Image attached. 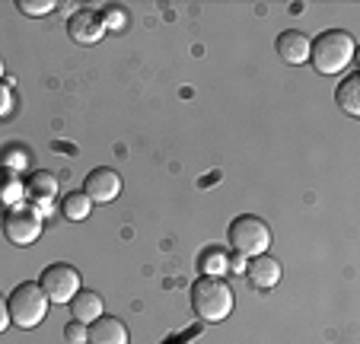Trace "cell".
Instances as JSON below:
<instances>
[{"instance_id": "22", "label": "cell", "mask_w": 360, "mask_h": 344, "mask_svg": "<svg viewBox=\"0 0 360 344\" xmlns=\"http://www.w3.org/2000/svg\"><path fill=\"white\" fill-rule=\"evenodd\" d=\"M0 74H4V58H0Z\"/></svg>"}, {"instance_id": "15", "label": "cell", "mask_w": 360, "mask_h": 344, "mask_svg": "<svg viewBox=\"0 0 360 344\" xmlns=\"http://www.w3.org/2000/svg\"><path fill=\"white\" fill-rule=\"evenodd\" d=\"M89 208H93V201H89L83 191H68V195L61 198V214L68 217V220L80 223L89 217Z\"/></svg>"}, {"instance_id": "17", "label": "cell", "mask_w": 360, "mask_h": 344, "mask_svg": "<svg viewBox=\"0 0 360 344\" xmlns=\"http://www.w3.org/2000/svg\"><path fill=\"white\" fill-rule=\"evenodd\" d=\"M16 7H20V13H26V16H45L55 10V0H20Z\"/></svg>"}, {"instance_id": "19", "label": "cell", "mask_w": 360, "mask_h": 344, "mask_svg": "<svg viewBox=\"0 0 360 344\" xmlns=\"http://www.w3.org/2000/svg\"><path fill=\"white\" fill-rule=\"evenodd\" d=\"M13 112V89L0 83V118H7Z\"/></svg>"}, {"instance_id": "16", "label": "cell", "mask_w": 360, "mask_h": 344, "mask_svg": "<svg viewBox=\"0 0 360 344\" xmlns=\"http://www.w3.org/2000/svg\"><path fill=\"white\" fill-rule=\"evenodd\" d=\"M201 268H204V274L217 277V274H224V271H230V262H226L224 252L211 249V252H204V255H201Z\"/></svg>"}, {"instance_id": "1", "label": "cell", "mask_w": 360, "mask_h": 344, "mask_svg": "<svg viewBox=\"0 0 360 344\" xmlns=\"http://www.w3.org/2000/svg\"><path fill=\"white\" fill-rule=\"evenodd\" d=\"M233 291L224 277L204 274L191 284V310L201 322H224L233 312Z\"/></svg>"}, {"instance_id": "21", "label": "cell", "mask_w": 360, "mask_h": 344, "mask_svg": "<svg viewBox=\"0 0 360 344\" xmlns=\"http://www.w3.org/2000/svg\"><path fill=\"white\" fill-rule=\"evenodd\" d=\"M10 325V310H7V300H4V293H0V331H7Z\"/></svg>"}, {"instance_id": "8", "label": "cell", "mask_w": 360, "mask_h": 344, "mask_svg": "<svg viewBox=\"0 0 360 344\" xmlns=\"http://www.w3.org/2000/svg\"><path fill=\"white\" fill-rule=\"evenodd\" d=\"M68 35L80 45H96L105 35V23H102L99 10H77L68 20Z\"/></svg>"}, {"instance_id": "9", "label": "cell", "mask_w": 360, "mask_h": 344, "mask_svg": "<svg viewBox=\"0 0 360 344\" xmlns=\"http://www.w3.org/2000/svg\"><path fill=\"white\" fill-rule=\"evenodd\" d=\"M245 277H249V284L255 291H271L274 284L281 281V262L271 258L268 252L265 255H255L245 262Z\"/></svg>"}, {"instance_id": "12", "label": "cell", "mask_w": 360, "mask_h": 344, "mask_svg": "<svg viewBox=\"0 0 360 344\" xmlns=\"http://www.w3.org/2000/svg\"><path fill=\"white\" fill-rule=\"evenodd\" d=\"M102 312H105V303H102V297L96 291H83L80 287V293L70 300V316H74V322L89 325V322H96Z\"/></svg>"}, {"instance_id": "6", "label": "cell", "mask_w": 360, "mask_h": 344, "mask_svg": "<svg viewBox=\"0 0 360 344\" xmlns=\"http://www.w3.org/2000/svg\"><path fill=\"white\" fill-rule=\"evenodd\" d=\"M4 236L13 246H32L41 236V214L35 208H29V204L7 210L4 214Z\"/></svg>"}, {"instance_id": "18", "label": "cell", "mask_w": 360, "mask_h": 344, "mask_svg": "<svg viewBox=\"0 0 360 344\" xmlns=\"http://www.w3.org/2000/svg\"><path fill=\"white\" fill-rule=\"evenodd\" d=\"M64 341L68 344H83L86 341V325L83 322H68L64 325Z\"/></svg>"}, {"instance_id": "3", "label": "cell", "mask_w": 360, "mask_h": 344, "mask_svg": "<svg viewBox=\"0 0 360 344\" xmlns=\"http://www.w3.org/2000/svg\"><path fill=\"white\" fill-rule=\"evenodd\" d=\"M230 249L243 258H255V255H265L268 246H271V229L262 217L255 214H243L230 223Z\"/></svg>"}, {"instance_id": "11", "label": "cell", "mask_w": 360, "mask_h": 344, "mask_svg": "<svg viewBox=\"0 0 360 344\" xmlns=\"http://www.w3.org/2000/svg\"><path fill=\"white\" fill-rule=\"evenodd\" d=\"M278 54L284 58V64H306L309 61V39L297 29H287L278 35Z\"/></svg>"}, {"instance_id": "10", "label": "cell", "mask_w": 360, "mask_h": 344, "mask_svg": "<svg viewBox=\"0 0 360 344\" xmlns=\"http://www.w3.org/2000/svg\"><path fill=\"white\" fill-rule=\"evenodd\" d=\"M86 344H128V325L115 316L102 312L86 329Z\"/></svg>"}, {"instance_id": "14", "label": "cell", "mask_w": 360, "mask_h": 344, "mask_svg": "<svg viewBox=\"0 0 360 344\" xmlns=\"http://www.w3.org/2000/svg\"><path fill=\"white\" fill-rule=\"evenodd\" d=\"M338 106L345 108L351 118L360 115V74H347V80L338 87Z\"/></svg>"}, {"instance_id": "2", "label": "cell", "mask_w": 360, "mask_h": 344, "mask_svg": "<svg viewBox=\"0 0 360 344\" xmlns=\"http://www.w3.org/2000/svg\"><path fill=\"white\" fill-rule=\"evenodd\" d=\"M354 35L345 29H328L309 42V61L319 74H341L354 61Z\"/></svg>"}, {"instance_id": "7", "label": "cell", "mask_w": 360, "mask_h": 344, "mask_svg": "<svg viewBox=\"0 0 360 344\" xmlns=\"http://www.w3.org/2000/svg\"><path fill=\"white\" fill-rule=\"evenodd\" d=\"M118 191H122V176H118L115 169H105V166L93 169V172L86 176V182H83V195L96 204L115 201Z\"/></svg>"}, {"instance_id": "5", "label": "cell", "mask_w": 360, "mask_h": 344, "mask_svg": "<svg viewBox=\"0 0 360 344\" xmlns=\"http://www.w3.org/2000/svg\"><path fill=\"white\" fill-rule=\"evenodd\" d=\"M39 287L48 297V303H70L80 293V271L68 262H55L41 271Z\"/></svg>"}, {"instance_id": "13", "label": "cell", "mask_w": 360, "mask_h": 344, "mask_svg": "<svg viewBox=\"0 0 360 344\" xmlns=\"http://www.w3.org/2000/svg\"><path fill=\"white\" fill-rule=\"evenodd\" d=\"M29 198L39 204H51L58 198V179L45 169H35L32 176H29Z\"/></svg>"}, {"instance_id": "4", "label": "cell", "mask_w": 360, "mask_h": 344, "mask_svg": "<svg viewBox=\"0 0 360 344\" xmlns=\"http://www.w3.org/2000/svg\"><path fill=\"white\" fill-rule=\"evenodd\" d=\"M7 310H10V322L13 325H20V329H35L48 312V297L41 293L39 284L26 281L7 297Z\"/></svg>"}, {"instance_id": "20", "label": "cell", "mask_w": 360, "mask_h": 344, "mask_svg": "<svg viewBox=\"0 0 360 344\" xmlns=\"http://www.w3.org/2000/svg\"><path fill=\"white\" fill-rule=\"evenodd\" d=\"M102 23H105V29H109V26H122V23H124V16H122V10H115V7H112L109 10V16H102Z\"/></svg>"}]
</instances>
